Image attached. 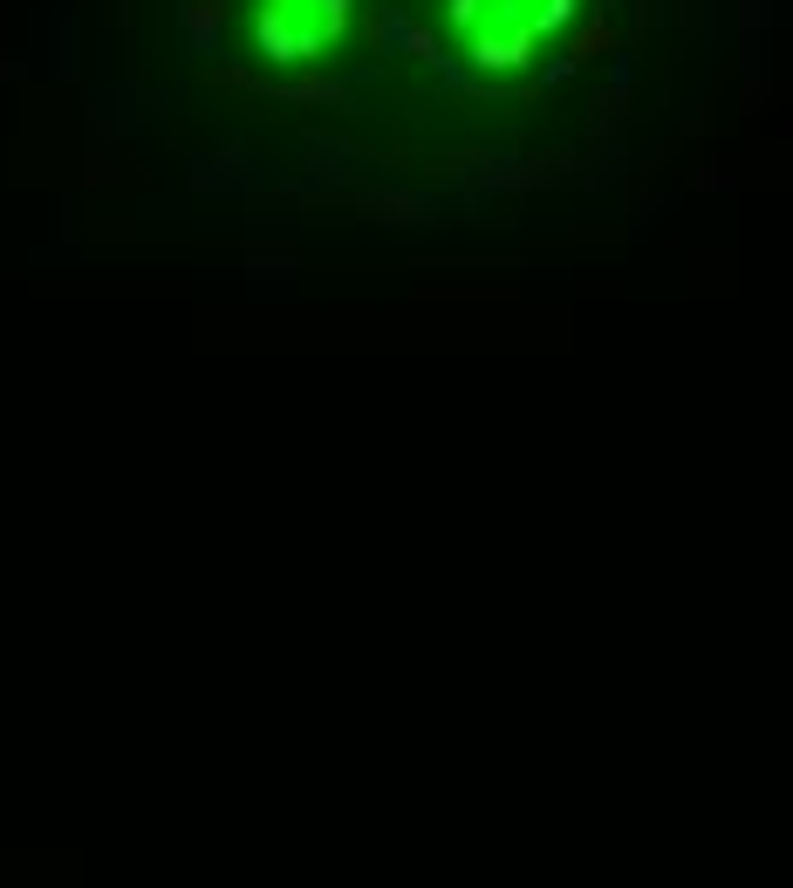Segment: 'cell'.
Segmentation results:
<instances>
[{
    "instance_id": "2",
    "label": "cell",
    "mask_w": 793,
    "mask_h": 888,
    "mask_svg": "<svg viewBox=\"0 0 793 888\" xmlns=\"http://www.w3.org/2000/svg\"><path fill=\"white\" fill-rule=\"evenodd\" d=\"M349 0H260L254 8V42L267 62H315L342 42Z\"/></svg>"
},
{
    "instance_id": "1",
    "label": "cell",
    "mask_w": 793,
    "mask_h": 888,
    "mask_svg": "<svg viewBox=\"0 0 793 888\" xmlns=\"http://www.w3.org/2000/svg\"><path fill=\"white\" fill-rule=\"evenodd\" d=\"M575 0H452L445 21L459 34V49L480 69H521L554 28H568Z\"/></svg>"
}]
</instances>
